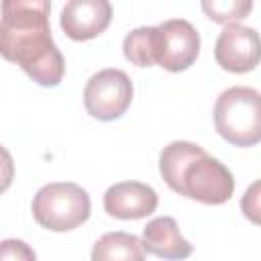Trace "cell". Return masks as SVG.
Wrapping results in <instances>:
<instances>
[{
    "label": "cell",
    "mask_w": 261,
    "mask_h": 261,
    "mask_svg": "<svg viewBox=\"0 0 261 261\" xmlns=\"http://www.w3.org/2000/svg\"><path fill=\"white\" fill-rule=\"evenodd\" d=\"M47 0H6L0 20V51L39 86L55 88L65 61L51 37Z\"/></svg>",
    "instance_id": "6da1fadb"
},
{
    "label": "cell",
    "mask_w": 261,
    "mask_h": 261,
    "mask_svg": "<svg viewBox=\"0 0 261 261\" xmlns=\"http://www.w3.org/2000/svg\"><path fill=\"white\" fill-rule=\"evenodd\" d=\"M159 171L173 192L202 204H224L234 192L228 167L190 141H171L163 147Z\"/></svg>",
    "instance_id": "7a4b0ae2"
},
{
    "label": "cell",
    "mask_w": 261,
    "mask_h": 261,
    "mask_svg": "<svg viewBox=\"0 0 261 261\" xmlns=\"http://www.w3.org/2000/svg\"><path fill=\"white\" fill-rule=\"evenodd\" d=\"M216 133L237 147L261 143V94L255 88L232 86L214 104Z\"/></svg>",
    "instance_id": "3957f363"
},
{
    "label": "cell",
    "mask_w": 261,
    "mask_h": 261,
    "mask_svg": "<svg viewBox=\"0 0 261 261\" xmlns=\"http://www.w3.org/2000/svg\"><path fill=\"white\" fill-rule=\"evenodd\" d=\"M35 220L53 232L73 230L90 216V196L73 181H53L43 186L33 198Z\"/></svg>",
    "instance_id": "277c9868"
},
{
    "label": "cell",
    "mask_w": 261,
    "mask_h": 261,
    "mask_svg": "<svg viewBox=\"0 0 261 261\" xmlns=\"http://www.w3.org/2000/svg\"><path fill=\"white\" fill-rule=\"evenodd\" d=\"M133 102V82L122 69H100L84 88V106L98 120L120 118Z\"/></svg>",
    "instance_id": "5b68a950"
},
{
    "label": "cell",
    "mask_w": 261,
    "mask_h": 261,
    "mask_svg": "<svg viewBox=\"0 0 261 261\" xmlns=\"http://www.w3.org/2000/svg\"><path fill=\"white\" fill-rule=\"evenodd\" d=\"M200 53V35L186 18H169L157 24V65L167 71L188 69Z\"/></svg>",
    "instance_id": "8992f818"
},
{
    "label": "cell",
    "mask_w": 261,
    "mask_h": 261,
    "mask_svg": "<svg viewBox=\"0 0 261 261\" xmlns=\"http://www.w3.org/2000/svg\"><path fill=\"white\" fill-rule=\"evenodd\" d=\"M214 59L232 73L253 71L261 63V35L253 27L226 24L216 39Z\"/></svg>",
    "instance_id": "52a82bcc"
},
{
    "label": "cell",
    "mask_w": 261,
    "mask_h": 261,
    "mask_svg": "<svg viewBox=\"0 0 261 261\" xmlns=\"http://www.w3.org/2000/svg\"><path fill=\"white\" fill-rule=\"evenodd\" d=\"M157 192L143 181H118L104 192V210L120 220H139L155 212Z\"/></svg>",
    "instance_id": "ba28073f"
},
{
    "label": "cell",
    "mask_w": 261,
    "mask_h": 261,
    "mask_svg": "<svg viewBox=\"0 0 261 261\" xmlns=\"http://www.w3.org/2000/svg\"><path fill=\"white\" fill-rule=\"evenodd\" d=\"M112 18V6L108 0H69L59 24L63 33L73 41H88L98 37Z\"/></svg>",
    "instance_id": "9c48e42d"
},
{
    "label": "cell",
    "mask_w": 261,
    "mask_h": 261,
    "mask_svg": "<svg viewBox=\"0 0 261 261\" xmlns=\"http://www.w3.org/2000/svg\"><path fill=\"white\" fill-rule=\"evenodd\" d=\"M143 247L147 253L165 261H181L192 255L194 247L181 237L177 222L171 216H157L143 228Z\"/></svg>",
    "instance_id": "30bf717a"
},
{
    "label": "cell",
    "mask_w": 261,
    "mask_h": 261,
    "mask_svg": "<svg viewBox=\"0 0 261 261\" xmlns=\"http://www.w3.org/2000/svg\"><path fill=\"white\" fill-rule=\"evenodd\" d=\"M92 261H145V247L143 241L130 232H106L94 243Z\"/></svg>",
    "instance_id": "8fae6325"
},
{
    "label": "cell",
    "mask_w": 261,
    "mask_h": 261,
    "mask_svg": "<svg viewBox=\"0 0 261 261\" xmlns=\"http://www.w3.org/2000/svg\"><path fill=\"white\" fill-rule=\"evenodd\" d=\"M124 57L139 65L149 67L157 61V27H139L130 31L122 41Z\"/></svg>",
    "instance_id": "7c38bea8"
},
{
    "label": "cell",
    "mask_w": 261,
    "mask_h": 261,
    "mask_svg": "<svg viewBox=\"0 0 261 261\" xmlns=\"http://www.w3.org/2000/svg\"><path fill=\"white\" fill-rule=\"evenodd\" d=\"M253 8V2L249 0H212V2H202V10L212 18L214 22L222 24H237V20L245 18Z\"/></svg>",
    "instance_id": "4fadbf2b"
},
{
    "label": "cell",
    "mask_w": 261,
    "mask_h": 261,
    "mask_svg": "<svg viewBox=\"0 0 261 261\" xmlns=\"http://www.w3.org/2000/svg\"><path fill=\"white\" fill-rule=\"evenodd\" d=\"M241 210L253 224H261V179L253 181L245 190L241 198Z\"/></svg>",
    "instance_id": "5bb4252c"
},
{
    "label": "cell",
    "mask_w": 261,
    "mask_h": 261,
    "mask_svg": "<svg viewBox=\"0 0 261 261\" xmlns=\"http://www.w3.org/2000/svg\"><path fill=\"white\" fill-rule=\"evenodd\" d=\"M2 261H37L35 251L20 239H4L0 243Z\"/></svg>",
    "instance_id": "9a60e30c"
}]
</instances>
